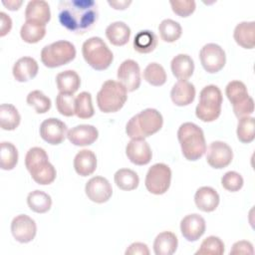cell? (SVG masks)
<instances>
[{"label":"cell","mask_w":255,"mask_h":255,"mask_svg":"<svg viewBox=\"0 0 255 255\" xmlns=\"http://www.w3.org/2000/svg\"><path fill=\"white\" fill-rule=\"evenodd\" d=\"M98 5L93 0H62L58 18L62 26L76 34H85L98 20Z\"/></svg>","instance_id":"cell-1"},{"label":"cell","mask_w":255,"mask_h":255,"mask_svg":"<svg viewBox=\"0 0 255 255\" xmlns=\"http://www.w3.org/2000/svg\"><path fill=\"white\" fill-rule=\"evenodd\" d=\"M177 138L180 143L183 156L190 161L199 159L206 151L204 132L193 123H183L177 130Z\"/></svg>","instance_id":"cell-2"},{"label":"cell","mask_w":255,"mask_h":255,"mask_svg":"<svg viewBox=\"0 0 255 255\" xmlns=\"http://www.w3.org/2000/svg\"><path fill=\"white\" fill-rule=\"evenodd\" d=\"M163 125L162 115L155 109H145L127 123L126 132L130 138H145L157 132Z\"/></svg>","instance_id":"cell-3"},{"label":"cell","mask_w":255,"mask_h":255,"mask_svg":"<svg viewBox=\"0 0 255 255\" xmlns=\"http://www.w3.org/2000/svg\"><path fill=\"white\" fill-rule=\"evenodd\" d=\"M25 165L33 180L38 184H51L56 178V168L49 161L48 154L42 147L34 146L27 151Z\"/></svg>","instance_id":"cell-4"},{"label":"cell","mask_w":255,"mask_h":255,"mask_svg":"<svg viewBox=\"0 0 255 255\" xmlns=\"http://www.w3.org/2000/svg\"><path fill=\"white\" fill-rule=\"evenodd\" d=\"M128 100V91L114 80L104 82L97 94V104L101 112L109 114L120 111Z\"/></svg>","instance_id":"cell-5"},{"label":"cell","mask_w":255,"mask_h":255,"mask_svg":"<svg viewBox=\"0 0 255 255\" xmlns=\"http://www.w3.org/2000/svg\"><path fill=\"white\" fill-rule=\"evenodd\" d=\"M222 102V93L217 86H205L199 94V102L195 108L196 117L205 123L214 122L221 114Z\"/></svg>","instance_id":"cell-6"},{"label":"cell","mask_w":255,"mask_h":255,"mask_svg":"<svg viewBox=\"0 0 255 255\" xmlns=\"http://www.w3.org/2000/svg\"><path fill=\"white\" fill-rule=\"evenodd\" d=\"M82 54L85 61L95 70L103 71L110 67L114 54L100 37H91L83 43Z\"/></svg>","instance_id":"cell-7"},{"label":"cell","mask_w":255,"mask_h":255,"mask_svg":"<svg viewBox=\"0 0 255 255\" xmlns=\"http://www.w3.org/2000/svg\"><path fill=\"white\" fill-rule=\"evenodd\" d=\"M74 44L66 40L46 45L41 51V61L48 68H57L73 61L76 57Z\"/></svg>","instance_id":"cell-8"},{"label":"cell","mask_w":255,"mask_h":255,"mask_svg":"<svg viewBox=\"0 0 255 255\" xmlns=\"http://www.w3.org/2000/svg\"><path fill=\"white\" fill-rule=\"evenodd\" d=\"M171 181V169L165 163H155L151 165L145 175L144 184L146 189L155 195L163 194L167 191Z\"/></svg>","instance_id":"cell-9"},{"label":"cell","mask_w":255,"mask_h":255,"mask_svg":"<svg viewBox=\"0 0 255 255\" xmlns=\"http://www.w3.org/2000/svg\"><path fill=\"white\" fill-rule=\"evenodd\" d=\"M199 59L203 69L210 74L219 72L226 63L223 48L215 43L205 44L199 52Z\"/></svg>","instance_id":"cell-10"},{"label":"cell","mask_w":255,"mask_h":255,"mask_svg":"<svg viewBox=\"0 0 255 255\" xmlns=\"http://www.w3.org/2000/svg\"><path fill=\"white\" fill-rule=\"evenodd\" d=\"M206 161L216 169H221L228 166L233 158V151L231 147L224 141H212L208 148H206Z\"/></svg>","instance_id":"cell-11"},{"label":"cell","mask_w":255,"mask_h":255,"mask_svg":"<svg viewBox=\"0 0 255 255\" xmlns=\"http://www.w3.org/2000/svg\"><path fill=\"white\" fill-rule=\"evenodd\" d=\"M11 232L16 241L20 243L31 242L37 233V225L34 219L26 214L15 216L11 222Z\"/></svg>","instance_id":"cell-12"},{"label":"cell","mask_w":255,"mask_h":255,"mask_svg":"<svg viewBox=\"0 0 255 255\" xmlns=\"http://www.w3.org/2000/svg\"><path fill=\"white\" fill-rule=\"evenodd\" d=\"M67 133V125L59 119L49 118L40 125V135L50 144H60L66 138Z\"/></svg>","instance_id":"cell-13"},{"label":"cell","mask_w":255,"mask_h":255,"mask_svg":"<svg viewBox=\"0 0 255 255\" xmlns=\"http://www.w3.org/2000/svg\"><path fill=\"white\" fill-rule=\"evenodd\" d=\"M117 77L128 92H133L140 86V69L138 64L131 59L125 60L120 65Z\"/></svg>","instance_id":"cell-14"},{"label":"cell","mask_w":255,"mask_h":255,"mask_svg":"<svg viewBox=\"0 0 255 255\" xmlns=\"http://www.w3.org/2000/svg\"><path fill=\"white\" fill-rule=\"evenodd\" d=\"M85 192L88 198L93 202L105 203L111 198L113 188L106 177L94 176L86 183Z\"/></svg>","instance_id":"cell-15"},{"label":"cell","mask_w":255,"mask_h":255,"mask_svg":"<svg viewBox=\"0 0 255 255\" xmlns=\"http://www.w3.org/2000/svg\"><path fill=\"white\" fill-rule=\"evenodd\" d=\"M126 154L130 162L136 165L149 163L152 151L144 138H131L126 146Z\"/></svg>","instance_id":"cell-16"},{"label":"cell","mask_w":255,"mask_h":255,"mask_svg":"<svg viewBox=\"0 0 255 255\" xmlns=\"http://www.w3.org/2000/svg\"><path fill=\"white\" fill-rule=\"evenodd\" d=\"M206 223L202 216L192 213L184 216L180 221V231L182 236L189 242L198 240L205 232Z\"/></svg>","instance_id":"cell-17"},{"label":"cell","mask_w":255,"mask_h":255,"mask_svg":"<svg viewBox=\"0 0 255 255\" xmlns=\"http://www.w3.org/2000/svg\"><path fill=\"white\" fill-rule=\"evenodd\" d=\"M99 136L97 128L92 125H79L68 130L67 137L71 143L78 146H85L94 143Z\"/></svg>","instance_id":"cell-18"},{"label":"cell","mask_w":255,"mask_h":255,"mask_svg":"<svg viewBox=\"0 0 255 255\" xmlns=\"http://www.w3.org/2000/svg\"><path fill=\"white\" fill-rule=\"evenodd\" d=\"M170 98L175 106H188L194 101L195 87L186 80H179L171 88Z\"/></svg>","instance_id":"cell-19"},{"label":"cell","mask_w":255,"mask_h":255,"mask_svg":"<svg viewBox=\"0 0 255 255\" xmlns=\"http://www.w3.org/2000/svg\"><path fill=\"white\" fill-rule=\"evenodd\" d=\"M219 194L210 186H201L194 194L195 205L203 212L214 211L219 204Z\"/></svg>","instance_id":"cell-20"},{"label":"cell","mask_w":255,"mask_h":255,"mask_svg":"<svg viewBox=\"0 0 255 255\" xmlns=\"http://www.w3.org/2000/svg\"><path fill=\"white\" fill-rule=\"evenodd\" d=\"M38 63L32 57H22L18 59L12 69L13 77L16 81L21 83L35 78L38 74Z\"/></svg>","instance_id":"cell-21"},{"label":"cell","mask_w":255,"mask_h":255,"mask_svg":"<svg viewBox=\"0 0 255 255\" xmlns=\"http://www.w3.org/2000/svg\"><path fill=\"white\" fill-rule=\"evenodd\" d=\"M233 38L244 49H253L255 46V22L243 21L236 25Z\"/></svg>","instance_id":"cell-22"},{"label":"cell","mask_w":255,"mask_h":255,"mask_svg":"<svg viewBox=\"0 0 255 255\" xmlns=\"http://www.w3.org/2000/svg\"><path fill=\"white\" fill-rule=\"evenodd\" d=\"M26 21H36L46 25L51 19V11L48 2L44 0L29 1L25 9Z\"/></svg>","instance_id":"cell-23"},{"label":"cell","mask_w":255,"mask_h":255,"mask_svg":"<svg viewBox=\"0 0 255 255\" xmlns=\"http://www.w3.org/2000/svg\"><path fill=\"white\" fill-rule=\"evenodd\" d=\"M74 168L81 176H88L94 173L97 168V156L91 149L80 150L74 158Z\"/></svg>","instance_id":"cell-24"},{"label":"cell","mask_w":255,"mask_h":255,"mask_svg":"<svg viewBox=\"0 0 255 255\" xmlns=\"http://www.w3.org/2000/svg\"><path fill=\"white\" fill-rule=\"evenodd\" d=\"M170 68L173 76L179 80L189 79L194 71V62L187 54H178L171 60Z\"/></svg>","instance_id":"cell-25"},{"label":"cell","mask_w":255,"mask_h":255,"mask_svg":"<svg viewBox=\"0 0 255 255\" xmlns=\"http://www.w3.org/2000/svg\"><path fill=\"white\" fill-rule=\"evenodd\" d=\"M178 245L176 235L171 231H163L157 234L153 241V251L155 255H171Z\"/></svg>","instance_id":"cell-26"},{"label":"cell","mask_w":255,"mask_h":255,"mask_svg":"<svg viewBox=\"0 0 255 255\" xmlns=\"http://www.w3.org/2000/svg\"><path fill=\"white\" fill-rule=\"evenodd\" d=\"M106 36L113 45L124 46L129 40L130 28L125 22L116 21L106 28Z\"/></svg>","instance_id":"cell-27"},{"label":"cell","mask_w":255,"mask_h":255,"mask_svg":"<svg viewBox=\"0 0 255 255\" xmlns=\"http://www.w3.org/2000/svg\"><path fill=\"white\" fill-rule=\"evenodd\" d=\"M56 84L60 93L74 94L81 85V79L74 70H66L56 76Z\"/></svg>","instance_id":"cell-28"},{"label":"cell","mask_w":255,"mask_h":255,"mask_svg":"<svg viewBox=\"0 0 255 255\" xmlns=\"http://www.w3.org/2000/svg\"><path fill=\"white\" fill-rule=\"evenodd\" d=\"M46 35V25L36 21H25L20 30L22 40L29 44H35L41 41Z\"/></svg>","instance_id":"cell-29"},{"label":"cell","mask_w":255,"mask_h":255,"mask_svg":"<svg viewBox=\"0 0 255 255\" xmlns=\"http://www.w3.org/2000/svg\"><path fill=\"white\" fill-rule=\"evenodd\" d=\"M21 122L18 110L11 104L0 106V127L4 130H14Z\"/></svg>","instance_id":"cell-30"},{"label":"cell","mask_w":255,"mask_h":255,"mask_svg":"<svg viewBox=\"0 0 255 255\" xmlns=\"http://www.w3.org/2000/svg\"><path fill=\"white\" fill-rule=\"evenodd\" d=\"M157 36L150 30L139 31L133 39V48L140 54L152 52L157 46Z\"/></svg>","instance_id":"cell-31"},{"label":"cell","mask_w":255,"mask_h":255,"mask_svg":"<svg viewBox=\"0 0 255 255\" xmlns=\"http://www.w3.org/2000/svg\"><path fill=\"white\" fill-rule=\"evenodd\" d=\"M27 204L32 211L36 213H45L49 211L52 206V198L48 193L37 189L28 194Z\"/></svg>","instance_id":"cell-32"},{"label":"cell","mask_w":255,"mask_h":255,"mask_svg":"<svg viewBox=\"0 0 255 255\" xmlns=\"http://www.w3.org/2000/svg\"><path fill=\"white\" fill-rule=\"evenodd\" d=\"M115 183L122 190H133L138 186L139 177L137 173L129 168H121L116 171Z\"/></svg>","instance_id":"cell-33"},{"label":"cell","mask_w":255,"mask_h":255,"mask_svg":"<svg viewBox=\"0 0 255 255\" xmlns=\"http://www.w3.org/2000/svg\"><path fill=\"white\" fill-rule=\"evenodd\" d=\"M18 162V150L9 141H2L0 144V167L3 170L13 169Z\"/></svg>","instance_id":"cell-34"},{"label":"cell","mask_w":255,"mask_h":255,"mask_svg":"<svg viewBox=\"0 0 255 255\" xmlns=\"http://www.w3.org/2000/svg\"><path fill=\"white\" fill-rule=\"evenodd\" d=\"M158 32L161 40L167 43H172L180 38L182 28L178 22L172 19H164L158 25Z\"/></svg>","instance_id":"cell-35"},{"label":"cell","mask_w":255,"mask_h":255,"mask_svg":"<svg viewBox=\"0 0 255 255\" xmlns=\"http://www.w3.org/2000/svg\"><path fill=\"white\" fill-rule=\"evenodd\" d=\"M225 94L232 106L238 105L250 97L245 84L237 80L231 81L227 84Z\"/></svg>","instance_id":"cell-36"},{"label":"cell","mask_w":255,"mask_h":255,"mask_svg":"<svg viewBox=\"0 0 255 255\" xmlns=\"http://www.w3.org/2000/svg\"><path fill=\"white\" fill-rule=\"evenodd\" d=\"M236 134L243 143H250L255 138V121L253 117L240 118L237 124Z\"/></svg>","instance_id":"cell-37"},{"label":"cell","mask_w":255,"mask_h":255,"mask_svg":"<svg viewBox=\"0 0 255 255\" xmlns=\"http://www.w3.org/2000/svg\"><path fill=\"white\" fill-rule=\"evenodd\" d=\"M143 78L151 86L158 87L166 82V73L160 64L152 62L143 70Z\"/></svg>","instance_id":"cell-38"},{"label":"cell","mask_w":255,"mask_h":255,"mask_svg":"<svg viewBox=\"0 0 255 255\" xmlns=\"http://www.w3.org/2000/svg\"><path fill=\"white\" fill-rule=\"evenodd\" d=\"M76 116L80 119H90L94 116L95 110L92 103V95L88 92H82L76 97Z\"/></svg>","instance_id":"cell-39"},{"label":"cell","mask_w":255,"mask_h":255,"mask_svg":"<svg viewBox=\"0 0 255 255\" xmlns=\"http://www.w3.org/2000/svg\"><path fill=\"white\" fill-rule=\"evenodd\" d=\"M224 243L217 236H208L200 244L196 255H222L224 253Z\"/></svg>","instance_id":"cell-40"},{"label":"cell","mask_w":255,"mask_h":255,"mask_svg":"<svg viewBox=\"0 0 255 255\" xmlns=\"http://www.w3.org/2000/svg\"><path fill=\"white\" fill-rule=\"evenodd\" d=\"M26 101L29 106L34 107L36 113L38 114L47 113L52 106L50 98H48L42 91L39 90L30 92L27 96Z\"/></svg>","instance_id":"cell-41"},{"label":"cell","mask_w":255,"mask_h":255,"mask_svg":"<svg viewBox=\"0 0 255 255\" xmlns=\"http://www.w3.org/2000/svg\"><path fill=\"white\" fill-rule=\"evenodd\" d=\"M56 107L58 112L65 117H72L76 115V98L74 94L59 93L56 97Z\"/></svg>","instance_id":"cell-42"},{"label":"cell","mask_w":255,"mask_h":255,"mask_svg":"<svg viewBox=\"0 0 255 255\" xmlns=\"http://www.w3.org/2000/svg\"><path fill=\"white\" fill-rule=\"evenodd\" d=\"M243 183L244 180L242 175L236 171H227L221 177V184L223 188L231 192L240 190L243 186Z\"/></svg>","instance_id":"cell-43"},{"label":"cell","mask_w":255,"mask_h":255,"mask_svg":"<svg viewBox=\"0 0 255 255\" xmlns=\"http://www.w3.org/2000/svg\"><path fill=\"white\" fill-rule=\"evenodd\" d=\"M172 11L179 17H187L195 10L194 0H171L169 1Z\"/></svg>","instance_id":"cell-44"},{"label":"cell","mask_w":255,"mask_h":255,"mask_svg":"<svg viewBox=\"0 0 255 255\" xmlns=\"http://www.w3.org/2000/svg\"><path fill=\"white\" fill-rule=\"evenodd\" d=\"M234 115L240 119L243 117H248L253 114L254 112V102L251 97L246 99L244 102L233 106Z\"/></svg>","instance_id":"cell-45"},{"label":"cell","mask_w":255,"mask_h":255,"mask_svg":"<svg viewBox=\"0 0 255 255\" xmlns=\"http://www.w3.org/2000/svg\"><path fill=\"white\" fill-rule=\"evenodd\" d=\"M231 255H238V254H254V248L251 242L246 240H240L235 242L232 245V248L230 250Z\"/></svg>","instance_id":"cell-46"},{"label":"cell","mask_w":255,"mask_h":255,"mask_svg":"<svg viewBox=\"0 0 255 255\" xmlns=\"http://www.w3.org/2000/svg\"><path fill=\"white\" fill-rule=\"evenodd\" d=\"M126 255H148L149 254V249L145 243L142 242H134L130 244L127 250H126Z\"/></svg>","instance_id":"cell-47"},{"label":"cell","mask_w":255,"mask_h":255,"mask_svg":"<svg viewBox=\"0 0 255 255\" xmlns=\"http://www.w3.org/2000/svg\"><path fill=\"white\" fill-rule=\"evenodd\" d=\"M0 36L8 34L12 28V20L5 12H0Z\"/></svg>","instance_id":"cell-48"},{"label":"cell","mask_w":255,"mask_h":255,"mask_svg":"<svg viewBox=\"0 0 255 255\" xmlns=\"http://www.w3.org/2000/svg\"><path fill=\"white\" fill-rule=\"evenodd\" d=\"M109 5H111L114 9L117 10H125L130 3L131 1H127V0H122V1H108Z\"/></svg>","instance_id":"cell-49"},{"label":"cell","mask_w":255,"mask_h":255,"mask_svg":"<svg viewBox=\"0 0 255 255\" xmlns=\"http://www.w3.org/2000/svg\"><path fill=\"white\" fill-rule=\"evenodd\" d=\"M3 5L6 6L9 10H12V11H15V10H18L19 7L22 5V1L21 0H8V1H5L3 0L2 1Z\"/></svg>","instance_id":"cell-50"}]
</instances>
